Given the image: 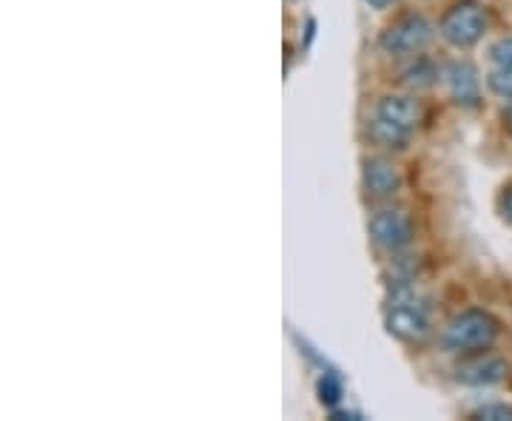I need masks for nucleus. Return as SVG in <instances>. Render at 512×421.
<instances>
[{
    "label": "nucleus",
    "instance_id": "obj_13",
    "mask_svg": "<svg viewBox=\"0 0 512 421\" xmlns=\"http://www.w3.org/2000/svg\"><path fill=\"white\" fill-rule=\"evenodd\" d=\"M490 60H493L495 69H507V72H512V35L501 37L498 43H493Z\"/></svg>",
    "mask_w": 512,
    "mask_h": 421
},
{
    "label": "nucleus",
    "instance_id": "obj_12",
    "mask_svg": "<svg viewBox=\"0 0 512 421\" xmlns=\"http://www.w3.org/2000/svg\"><path fill=\"white\" fill-rule=\"evenodd\" d=\"M487 86H490V92L498 94L501 100L512 103V72H507V69H495L493 66V72L487 74Z\"/></svg>",
    "mask_w": 512,
    "mask_h": 421
},
{
    "label": "nucleus",
    "instance_id": "obj_18",
    "mask_svg": "<svg viewBox=\"0 0 512 421\" xmlns=\"http://www.w3.org/2000/svg\"><path fill=\"white\" fill-rule=\"evenodd\" d=\"M504 129L512 134V103H510V109L504 111Z\"/></svg>",
    "mask_w": 512,
    "mask_h": 421
},
{
    "label": "nucleus",
    "instance_id": "obj_3",
    "mask_svg": "<svg viewBox=\"0 0 512 421\" xmlns=\"http://www.w3.org/2000/svg\"><path fill=\"white\" fill-rule=\"evenodd\" d=\"M487 32V12L476 0H458L453 3L439 23V35L444 43L456 49H470Z\"/></svg>",
    "mask_w": 512,
    "mask_h": 421
},
{
    "label": "nucleus",
    "instance_id": "obj_16",
    "mask_svg": "<svg viewBox=\"0 0 512 421\" xmlns=\"http://www.w3.org/2000/svg\"><path fill=\"white\" fill-rule=\"evenodd\" d=\"M501 208H504V214H507V220L512 222V188L504 194V200H501Z\"/></svg>",
    "mask_w": 512,
    "mask_h": 421
},
{
    "label": "nucleus",
    "instance_id": "obj_5",
    "mask_svg": "<svg viewBox=\"0 0 512 421\" xmlns=\"http://www.w3.org/2000/svg\"><path fill=\"white\" fill-rule=\"evenodd\" d=\"M370 239L387 251V254H402L413 242V220L404 208H379L367 220Z\"/></svg>",
    "mask_w": 512,
    "mask_h": 421
},
{
    "label": "nucleus",
    "instance_id": "obj_7",
    "mask_svg": "<svg viewBox=\"0 0 512 421\" xmlns=\"http://www.w3.org/2000/svg\"><path fill=\"white\" fill-rule=\"evenodd\" d=\"M510 376V365L501 356H476L456 367L458 385L464 387H495Z\"/></svg>",
    "mask_w": 512,
    "mask_h": 421
},
{
    "label": "nucleus",
    "instance_id": "obj_17",
    "mask_svg": "<svg viewBox=\"0 0 512 421\" xmlns=\"http://www.w3.org/2000/svg\"><path fill=\"white\" fill-rule=\"evenodd\" d=\"M365 3L370 9H387L390 6V0H365Z\"/></svg>",
    "mask_w": 512,
    "mask_h": 421
},
{
    "label": "nucleus",
    "instance_id": "obj_14",
    "mask_svg": "<svg viewBox=\"0 0 512 421\" xmlns=\"http://www.w3.org/2000/svg\"><path fill=\"white\" fill-rule=\"evenodd\" d=\"M473 419L512 421V404H481L473 410Z\"/></svg>",
    "mask_w": 512,
    "mask_h": 421
},
{
    "label": "nucleus",
    "instance_id": "obj_4",
    "mask_svg": "<svg viewBox=\"0 0 512 421\" xmlns=\"http://www.w3.org/2000/svg\"><path fill=\"white\" fill-rule=\"evenodd\" d=\"M433 35H436L433 23L419 12H413V15H404V18L396 20L393 26H387L379 37V46L387 55L416 57L430 46Z\"/></svg>",
    "mask_w": 512,
    "mask_h": 421
},
{
    "label": "nucleus",
    "instance_id": "obj_2",
    "mask_svg": "<svg viewBox=\"0 0 512 421\" xmlns=\"http://www.w3.org/2000/svg\"><path fill=\"white\" fill-rule=\"evenodd\" d=\"M501 336V325L490 311L470 308L453 316L441 330V348L447 353H481L495 345Z\"/></svg>",
    "mask_w": 512,
    "mask_h": 421
},
{
    "label": "nucleus",
    "instance_id": "obj_10",
    "mask_svg": "<svg viewBox=\"0 0 512 421\" xmlns=\"http://www.w3.org/2000/svg\"><path fill=\"white\" fill-rule=\"evenodd\" d=\"M367 134H370V140L376 146L387 148V151H402L410 143V137H413V131H404L399 126H393V123H384L379 117H373L367 123Z\"/></svg>",
    "mask_w": 512,
    "mask_h": 421
},
{
    "label": "nucleus",
    "instance_id": "obj_9",
    "mask_svg": "<svg viewBox=\"0 0 512 421\" xmlns=\"http://www.w3.org/2000/svg\"><path fill=\"white\" fill-rule=\"evenodd\" d=\"M376 117L384 123H393L404 131H416L421 123L419 100L404 97V94H387L376 103Z\"/></svg>",
    "mask_w": 512,
    "mask_h": 421
},
{
    "label": "nucleus",
    "instance_id": "obj_1",
    "mask_svg": "<svg viewBox=\"0 0 512 421\" xmlns=\"http://www.w3.org/2000/svg\"><path fill=\"white\" fill-rule=\"evenodd\" d=\"M387 330L402 339V342H424L430 336V308L427 299L421 296L407 279L396 282V288L387 299V313H384Z\"/></svg>",
    "mask_w": 512,
    "mask_h": 421
},
{
    "label": "nucleus",
    "instance_id": "obj_8",
    "mask_svg": "<svg viewBox=\"0 0 512 421\" xmlns=\"http://www.w3.org/2000/svg\"><path fill=\"white\" fill-rule=\"evenodd\" d=\"M362 180H365V191L370 197H396L402 191V171L399 165L387 157H370L365 160V171H362Z\"/></svg>",
    "mask_w": 512,
    "mask_h": 421
},
{
    "label": "nucleus",
    "instance_id": "obj_6",
    "mask_svg": "<svg viewBox=\"0 0 512 421\" xmlns=\"http://www.w3.org/2000/svg\"><path fill=\"white\" fill-rule=\"evenodd\" d=\"M444 83L450 89V97L461 109H478L481 106V77L470 60H453L444 69Z\"/></svg>",
    "mask_w": 512,
    "mask_h": 421
},
{
    "label": "nucleus",
    "instance_id": "obj_11",
    "mask_svg": "<svg viewBox=\"0 0 512 421\" xmlns=\"http://www.w3.org/2000/svg\"><path fill=\"white\" fill-rule=\"evenodd\" d=\"M439 74L441 72L436 69V63H433V60H427L424 55H416V60L404 69L402 77L410 89H427V86H433V83L439 80Z\"/></svg>",
    "mask_w": 512,
    "mask_h": 421
},
{
    "label": "nucleus",
    "instance_id": "obj_15",
    "mask_svg": "<svg viewBox=\"0 0 512 421\" xmlns=\"http://www.w3.org/2000/svg\"><path fill=\"white\" fill-rule=\"evenodd\" d=\"M319 393H322V402L333 404L342 399V385H339V379L333 376V373H325L322 379H319Z\"/></svg>",
    "mask_w": 512,
    "mask_h": 421
}]
</instances>
